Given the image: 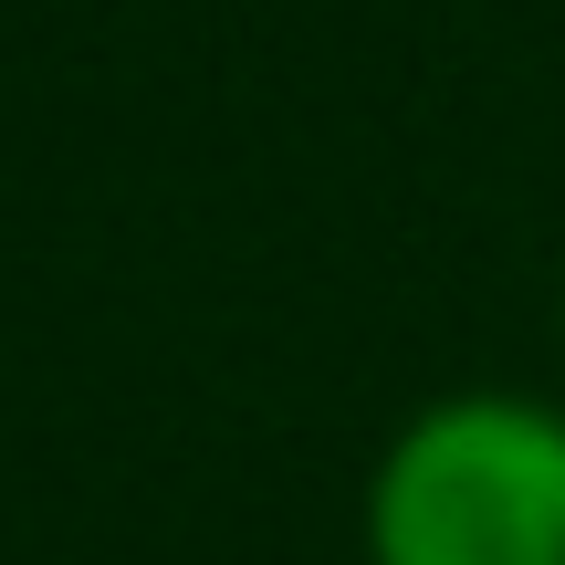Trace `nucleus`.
Listing matches in <instances>:
<instances>
[{"mask_svg":"<svg viewBox=\"0 0 565 565\" xmlns=\"http://www.w3.org/2000/svg\"><path fill=\"white\" fill-rule=\"evenodd\" d=\"M366 565H565V398L450 387L387 429L356 503Z\"/></svg>","mask_w":565,"mask_h":565,"instance_id":"1","label":"nucleus"},{"mask_svg":"<svg viewBox=\"0 0 565 565\" xmlns=\"http://www.w3.org/2000/svg\"><path fill=\"white\" fill-rule=\"evenodd\" d=\"M555 345H565V294H555Z\"/></svg>","mask_w":565,"mask_h":565,"instance_id":"2","label":"nucleus"}]
</instances>
